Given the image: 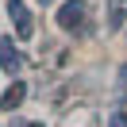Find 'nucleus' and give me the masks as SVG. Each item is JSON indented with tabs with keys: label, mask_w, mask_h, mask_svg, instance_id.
Segmentation results:
<instances>
[{
	"label": "nucleus",
	"mask_w": 127,
	"mask_h": 127,
	"mask_svg": "<svg viewBox=\"0 0 127 127\" xmlns=\"http://www.w3.org/2000/svg\"><path fill=\"white\" fill-rule=\"evenodd\" d=\"M8 16H12V23H16V35H19V39H31V35H35L31 12H27L23 0H8Z\"/></svg>",
	"instance_id": "f257e3e1"
},
{
	"label": "nucleus",
	"mask_w": 127,
	"mask_h": 127,
	"mask_svg": "<svg viewBox=\"0 0 127 127\" xmlns=\"http://www.w3.org/2000/svg\"><path fill=\"white\" fill-rule=\"evenodd\" d=\"M81 16H85V4H81V0H69V4H62V12H58V27H62V31H77Z\"/></svg>",
	"instance_id": "f03ea898"
},
{
	"label": "nucleus",
	"mask_w": 127,
	"mask_h": 127,
	"mask_svg": "<svg viewBox=\"0 0 127 127\" xmlns=\"http://www.w3.org/2000/svg\"><path fill=\"white\" fill-rule=\"evenodd\" d=\"M23 100H27V85H23V81H12V85H8V93L0 96V108H4V112H16Z\"/></svg>",
	"instance_id": "7ed1b4c3"
},
{
	"label": "nucleus",
	"mask_w": 127,
	"mask_h": 127,
	"mask_svg": "<svg viewBox=\"0 0 127 127\" xmlns=\"http://www.w3.org/2000/svg\"><path fill=\"white\" fill-rule=\"evenodd\" d=\"M19 62H23V58H19L16 42H12L8 35H4V39H0V65H4L8 73H16V69H19Z\"/></svg>",
	"instance_id": "20e7f679"
},
{
	"label": "nucleus",
	"mask_w": 127,
	"mask_h": 127,
	"mask_svg": "<svg viewBox=\"0 0 127 127\" xmlns=\"http://www.w3.org/2000/svg\"><path fill=\"white\" fill-rule=\"evenodd\" d=\"M123 19H127V0H108V31L123 27Z\"/></svg>",
	"instance_id": "39448f33"
},
{
	"label": "nucleus",
	"mask_w": 127,
	"mask_h": 127,
	"mask_svg": "<svg viewBox=\"0 0 127 127\" xmlns=\"http://www.w3.org/2000/svg\"><path fill=\"white\" fill-rule=\"evenodd\" d=\"M108 127H127V116H123V112H112V116H108Z\"/></svg>",
	"instance_id": "423d86ee"
},
{
	"label": "nucleus",
	"mask_w": 127,
	"mask_h": 127,
	"mask_svg": "<svg viewBox=\"0 0 127 127\" xmlns=\"http://www.w3.org/2000/svg\"><path fill=\"white\" fill-rule=\"evenodd\" d=\"M16 127H46V123H16Z\"/></svg>",
	"instance_id": "0eeeda50"
},
{
	"label": "nucleus",
	"mask_w": 127,
	"mask_h": 127,
	"mask_svg": "<svg viewBox=\"0 0 127 127\" xmlns=\"http://www.w3.org/2000/svg\"><path fill=\"white\" fill-rule=\"evenodd\" d=\"M39 4H54V0H39Z\"/></svg>",
	"instance_id": "6e6552de"
}]
</instances>
